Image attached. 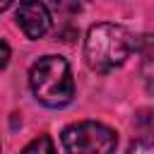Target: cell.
Listing matches in <instances>:
<instances>
[{
  "label": "cell",
  "mask_w": 154,
  "mask_h": 154,
  "mask_svg": "<svg viewBox=\"0 0 154 154\" xmlns=\"http://www.w3.org/2000/svg\"><path fill=\"white\" fill-rule=\"evenodd\" d=\"M29 87L48 108H63L75 96V79L70 72V65L60 55H43L38 58L29 70Z\"/></svg>",
  "instance_id": "2"
},
{
  "label": "cell",
  "mask_w": 154,
  "mask_h": 154,
  "mask_svg": "<svg viewBox=\"0 0 154 154\" xmlns=\"http://www.w3.org/2000/svg\"><path fill=\"white\" fill-rule=\"evenodd\" d=\"M135 38L132 34L120 26V24H111V22H101L94 24L87 31L84 38V60L91 70L96 72H111L116 67H120L128 55L135 48Z\"/></svg>",
  "instance_id": "1"
},
{
  "label": "cell",
  "mask_w": 154,
  "mask_h": 154,
  "mask_svg": "<svg viewBox=\"0 0 154 154\" xmlns=\"http://www.w3.org/2000/svg\"><path fill=\"white\" fill-rule=\"evenodd\" d=\"M135 51L140 53V70L149 94H154V34H144L137 38Z\"/></svg>",
  "instance_id": "5"
},
{
  "label": "cell",
  "mask_w": 154,
  "mask_h": 154,
  "mask_svg": "<svg viewBox=\"0 0 154 154\" xmlns=\"http://www.w3.org/2000/svg\"><path fill=\"white\" fill-rule=\"evenodd\" d=\"M14 19H17V26H19L29 38H41V36H46L48 29H51V22H53L48 7H46L41 0H22L19 7H17Z\"/></svg>",
  "instance_id": "4"
},
{
  "label": "cell",
  "mask_w": 154,
  "mask_h": 154,
  "mask_svg": "<svg viewBox=\"0 0 154 154\" xmlns=\"http://www.w3.org/2000/svg\"><path fill=\"white\" fill-rule=\"evenodd\" d=\"M10 5H12V0H0V12H5Z\"/></svg>",
  "instance_id": "10"
},
{
  "label": "cell",
  "mask_w": 154,
  "mask_h": 154,
  "mask_svg": "<svg viewBox=\"0 0 154 154\" xmlns=\"http://www.w3.org/2000/svg\"><path fill=\"white\" fill-rule=\"evenodd\" d=\"M7 63H10V46L0 38V70H2Z\"/></svg>",
  "instance_id": "9"
},
{
  "label": "cell",
  "mask_w": 154,
  "mask_h": 154,
  "mask_svg": "<svg viewBox=\"0 0 154 154\" xmlns=\"http://www.w3.org/2000/svg\"><path fill=\"white\" fill-rule=\"evenodd\" d=\"M128 154H154V142L152 140H137L130 144Z\"/></svg>",
  "instance_id": "8"
},
{
  "label": "cell",
  "mask_w": 154,
  "mask_h": 154,
  "mask_svg": "<svg viewBox=\"0 0 154 154\" xmlns=\"http://www.w3.org/2000/svg\"><path fill=\"white\" fill-rule=\"evenodd\" d=\"M135 130L140 132V140H152L154 142V111H140L132 120Z\"/></svg>",
  "instance_id": "6"
},
{
  "label": "cell",
  "mask_w": 154,
  "mask_h": 154,
  "mask_svg": "<svg viewBox=\"0 0 154 154\" xmlns=\"http://www.w3.org/2000/svg\"><path fill=\"white\" fill-rule=\"evenodd\" d=\"M19 154H58L55 152V144L48 135H38L36 140H31Z\"/></svg>",
  "instance_id": "7"
},
{
  "label": "cell",
  "mask_w": 154,
  "mask_h": 154,
  "mask_svg": "<svg viewBox=\"0 0 154 154\" xmlns=\"http://www.w3.org/2000/svg\"><path fill=\"white\" fill-rule=\"evenodd\" d=\"M60 140L67 154H113L118 147L116 130L96 120H79L67 125Z\"/></svg>",
  "instance_id": "3"
}]
</instances>
